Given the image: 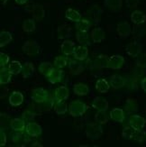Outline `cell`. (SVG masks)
I'll list each match as a JSON object with an SVG mask.
<instances>
[{
    "mask_svg": "<svg viewBox=\"0 0 146 147\" xmlns=\"http://www.w3.org/2000/svg\"><path fill=\"white\" fill-rule=\"evenodd\" d=\"M85 134L88 139L92 140V141H96L98 140L101 136L103 135V128L102 125H100L97 122H92L87 124L86 126Z\"/></svg>",
    "mask_w": 146,
    "mask_h": 147,
    "instance_id": "6da1fadb",
    "label": "cell"
},
{
    "mask_svg": "<svg viewBox=\"0 0 146 147\" xmlns=\"http://www.w3.org/2000/svg\"><path fill=\"white\" fill-rule=\"evenodd\" d=\"M87 109V105L79 99L72 100L69 106V113L73 117H79L83 116Z\"/></svg>",
    "mask_w": 146,
    "mask_h": 147,
    "instance_id": "7a4b0ae2",
    "label": "cell"
},
{
    "mask_svg": "<svg viewBox=\"0 0 146 147\" xmlns=\"http://www.w3.org/2000/svg\"><path fill=\"white\" fill-rule=\"evenodd\" d=\"M23 53L28 56H35L40 53L41 47L35 41H27L22 46Z\"/></svg>",
    "mask_w": 146,
    "mask_h": 147,
    "instance_id": "3957f363",
    "label": "cell"
},
{
    "mask_svg": "<svg viewBox=\"0 0 146 147\" xmlns=\"http://www.w3.org/2000/svg\"><path fill=\"white\" fill-rule=\"evenodd\" d=\"M49 97L48 91L42 88H36L32 90L31 98L36 104H42Z\"/></svg>",
    "mask_w": 146,
    "mask_h": 147,
    "instance_id": "277c9868",
    "label": "cell"
},
{
    "mask_svg": "<svg viewBox=\"0 0 146 147\" xmlns=\"http://www.w3.org/2000/svg\"><path fill=\"white\" fill-rule=\"evenodd\" d=\"M129 125H131L135 131H142L145 125L146 120L144 117L139 116V115H131L128 119Z\"/></svg>",
    "mask_w": 146,
    "mask_h": 147,
    "instance_id": "5b68a950",
    "label": "cell"
},
{
    "mask_svg": "<svg viewBox=\"0 0 146 147\" xmlns=\"http://www.w3.org/2000/svg\"><path fill=\"white\" fill-rule=\"evenodd\" d=\"M125 51L127 55L132 58H136L142 53L143 45L138 42H133L127 44V46L125 47Z\"/></svg>",
    "mask_w": 146,
    "mask_h": 147,
    "instance_id": "8992f818",
    "label": "cell"
},
{
    "mask_svg": "<svg viewBox=\"0 0 146 147\" xmlns=\"http://www.w3.org/2000/svg\"><path fill=\"white\" fill-rule=\"evenodd\" d=\"M25 130H26L27 135H29L31 137H34V138L39 137L42 133V126L39 124L33 122V121H29V122L26 124Z\"/></svg>",
    "mask_w": 146,
    "mask_h": 147,
    "instance_id": "52a82bcc",
    "label": "cell"
},
{
    "mask_svg": "<svg viewBox=\"0 0 146 147\" xmlns=\"http://www.w3.org/2000/svg\"><path fill=\"white\" fill-rule=\"evenodd\" d=\"M116 31H117L118 36L121 38V39H126V38H128L132 34L131 25L126 21H123L117 24Z\"/></svg>",
    "mask_w": 146,
    "mask_h": 147,
    "instance_id": "ba28073f",
    "label": "cell"
},
{
    "mask_svg": "<svg viewBox=\"0 0 146 147\" xmlns=\"http://www.w3.org/2000/svg\"><path fill=\"white\" fill-rule=\"evenodd\" d=\"M68 67H69V72H71V74L74 75V76L81 74L82 72L84 71V69H85L84 64H82V63L80 62V61H78L76 59H74V60L69 59Z\"/></svg>",
    "mask_w": 146,
    "mask_h": 147,
    "instance_id": "9c48e42d",
    "label": "cell"
},
{
    "mask_svg": "<svg viewBox=\"0 0 146 147\" xmlns=\"http://www.w3.org/2000/svg\"><path fill=\"white\" fill-rule=\"evenodd\" d=\"M63 76H64V72H63L62 69L59 68L56 69L55 67L52 69V71H50L45 78L50 83H52V84H57V83H59L62 80Z\"/></svg>",
    "mask_w": 146,
    "mask_h": 147,
    "instance_id": "30bf717a",
    "label": "cell"
},
{
    "mask_svg": "<svg viewBox=\"0 0 146 147\" xmlns=\"http://www.w3.org/2000/svg\"><path fill=\"white\" fill-rule=\"evenodd\" d=\"M124 64V58L122 55H113L109 57L107 68L112 69H120Z\"/></svg>",
    "mask_w": 146,
    "mask_h": 147,
    "instance_id": "8fae6325",
    "label": "cell"
},
{
    "mask_svg": "<svg viewBox=\"0 0 146 147\" xmlns=\"http://www.w3.org/2000/svg\"><path fill=\"white\" fill-rule=\"evenodd\" d=\"M109 83L114 89H119L126 85V80L121 75L114 74L109 78Z\"/></svg>",
    "mask_w": 146,
    "mask_h": 147,
    "instance_id": "7c38bea8",
    "label": "cell"
},
{
    "mask_svg": "<svg viewBox=\"0 0 146 147\" xmlns=\"http://www.w3.org/2000/svg\"><path fill=\"white\" fill-rule=\"evenodd\" d=\"M32 15H33V17L35 21H42L44 16H45V10L43 8V5L38 3L34 4L33 7H32Z\"/></svg>",
    "mask_w": 146,
    "mask_h": 147,
    "instance_id": "4fadbf2b",
    "label": "cell"
},
{
    "mask_svg": "<svg viewBox=\"0 0 146 147\" xmlns=\"http://www.w3.org/2000/svg\"><path fill=\"white\" fill-rule=\"evenodd\" d=\"M108 106V101L102 97H96L92 101V107L98 111H106Z\"/></svg>",
    "mask_w": 146,
    "mask_h": 147,
    "instance_id": "5bb4252c",
    "label": "cell"
},
{
    "mask_svg": "<svg viewBox=\"0 0 146 147\" xmlns=\"http://www.w3.org/2000/svg\"><path fill=\"white\" fill-rule=\"evenodd\" d=\"M91 40L94 43H100L106 39V33L101 27H96L93 28L91 31Z\"/></svg>",
    "mask_w": 146,
    "mask_h": 147,
    "instance_id": "9a60e30c",
    "label": "cell"
},
{
    "mask_svg": "<svg viewBox=\"0 0 146 147\" xmlns=\"http://www.w3.org/2000/svg\"><path fill=\"white\" fill-rule=\"evenodd\" d=\"M73 57L74 59L83 61L85 60H87V55H88V50H87V46H84V45H79L75 48V51L73 53Z\"/></svg>",
    "mask_w": 146,
    "mask_h": 147,
    "instance_id": "2e32d148",
    "label": "cell"
},
{
    "mask_svg": "<svg viewBox=\"0 0 146 147\" xmlns=\"http://www.w3.org/2000/svg\"><path fill=\"white\" fill-rule=\"evenodd\" d=\"M9 125L13 131H16V132H24L25 130V127H26L25 120L18 117L11 119Z\"/></svg>",
    "mask_w": 146,
    "mask_h": 147,
    "instance_id": "e0dca14e",
    "label": "cell"
},
{
    "mask_svg": "<svg viewBox=\"0 0 146 147\" xmlns=\"http://www.w3.org/2000/svg\"><path fill=\"white\" fill-rule=\"evenodd\" d=\"M69 96V90L66 86H61L57 88L54 91V98L56 101H63L68 99Z\"/></svg>",
    "mask_w": 146,
    "mask_h": 147,
    "instance_id": "ac0fdd59",
    "label": "cell"
},
{
    "mask_svg": "<svg viewBox=\"0 0 146 147\" xmlns=\"http://www.w3.org/2000/svg\"><path fill=\"white\" fill-rule=\"evenodd\" d=\"M57 34H58V38L60 40L68 39V38L71 37L72 29L68 24H61L57 29Z\"/></svg>",
    "mask_w": 146,
    "mask_h": 147,
    "instance_id": "d6986e66",
    "label": "cell"
},
{
    "mask_svg": "<svg viewBox=\"0 0 146 147\" xmlns=\"http://www.w3.org/2000/svg\"><path fill=\"white\" fill-rule=\"evenodd\" d=\"M104 5L111 12L116 13L121 10L123 5V0H104Z\"/></svg>",
    "mask_w": 146,
    "mask_h": 147,
    "instance_id": "ffe728a7",
    "label": "cell"
},
{
    "mask_svg": "<svg viewBox=\"0 0 146 147\" xmlns=\"http://www.w3.org/2000/svg\"><path fill=\"white\" fill-rule=\"evenodd\" d=\"M75 48H76L75 42L73 41L68 40V39H66L64 42H62L61 45V49L62 53L66 56H69V55L73 54Z\"/></svg>",
    "mask_w": 146,
    "mask_h": 147,
    "instance_id": "44dd1931",
    "label": "cell"
},
{
    "mask_svg": "<svg viewBox=\"0 0 146 147\" xmlns=\"http://www.w3.org/2000/svg\"><path fill=\"white\" fill-rule=\"evenodd\" d=\"M8 101L12 107H19L24 102V96L20 91H13L9 96Z\"/></svg>",
    "mask_w": 146,
    "mask_h": 147,
    "instance_id": "7402d4cb",
    "label": "cell"
},
{
    "mask_svg": "<svg viewBox=\"0 0 146 147\" xmlns=\"http://www.w3.org/2000/svg\"><path fill=\"white\" fill-rule=\"evenodd\" d=\"M110 118L115 121L116 123H123L124 120L125 118V116H124V112L122 108H118V107H116V108H113V109L110 111Z\"/></svg>",
    "mask_w": 146,
    "mask_h": 147,
    "instance_id": "603a6c76",
    "label": "cell"
},
{
    "mask_svg": "<svg viewBox=\"0 0 146 147\" xmlns=\"http://www.w3.org/2000/svg\"><path fill=\"white\" fill-rule=\"evenodd\" d=\"M90 35L87 34V32H80L78 31L76 33V39L77 42L80 44V45H84V46H88L91 44L90 42Z\"/></svg>",
    "mask_w": 146,
    "mask_h": 147,
    "instance_id": "cb8c5ba5",
    "label": "cell"
},
{
    "mask_svg": "<svg viewBox=\"0 0 146 147\" xmlns=\"http://www.w3.org/2000/svg\"><path fill=\"white\" fill-rule=\"evenodd\" d=\"M131 21L135 24H143L146 22V15L140 10H135L131 14Z\"/></svg>",
    "mask_w": 146,
    "mask_h": 147,
    "instance_id": "d4e9b609",
    "label": "cell"
},
{
    "mask_svg": "<svg viewBox=\"0 0 146 147\" xmlns=\"http://www.w3.org/2000/svg\"><path fill=\"white\" fill-rule=\"evenodd\" d=\"M0 84L5 85L11 82L12 80V73L10 72L9 69L5 67H0Z\"/></svg>",
    "mask_w": 146,
    "mask_h": 147,
    "instance_id": "484cf974",
    "label": "cell"
},
{
    "mask_svg": "<svg viewBox=\"0 0 146 147\" xmlns=\"http://www.w3.org/2000/svg\"><path fill=\"white\" fill-rule=\"evenodd\" d=\"M108 61L109 57L105 54H100L98 55L94 61V66L98 69H105L107 68L108 65Z\"/></svg>",
    "mask_w": 146,
    "mask_h": 147,
    "instance_id": "4316f807",
    "label": "cell"
},
{
    "mask_svg": "<svg viewBox=\"0 0 146 147\" xmlns=\"http://www.w3.org/2000/svg\"><path fill=\"white\" fill-rule=\"evenodd\" d=\"M65 17L68 19V20L71 21L73 23H77L79 21H80L82 17L81 15L79 14V12L77 11L76 9L73 8H68L65 12Z\"/></svg>",
    "mask_w": 146,
    "mask_h": 147,
    "instance_id": "83f0119b",
    "label": "cell"
},
{
    "mask_svg": "<svg viewBox=\"0 0 146 147\" xmlns=\"http://www.w3.org/2000/svg\"><path fill=\"white\" fill-rule=\"evenodd\" d=\"M124 109L127 114H135L138 111V103L135 98H128L124 104Z\"/></svg>",
    "mask_w": 146,
    "mask_h": 147,
    "instance_id": "f1b7e54d",
    "label": "cell"
},
{
    "mask_svg": "<svg viewBox=\"0 0 146 147\" xmlns=\"http://www.w3.org/2000/svg\"><path fill=\"white\" fill-rule=\"evenodd\" d=\"M110 83L107 81L106 79H99L96 82V89L99 93H106L109 90L110 88Z\"/></svg>",
    "mask_w": 146,
    "mask_h": 147,
    "instance_id": "f546056e",
    "label": "cell"
},
{
    "mask_svg": "<svg viewBox=\"0 0 146 147\" xmlns=\"http://www.w3.org/2000/svg\"><path fill=\"white\" fill-rule=\"evenodd\" d=\"M73 92L78 96H86L89 93V88L84 83H77L73 87Z\"/></svg>",
    "mask_w": 146,
    "mask_h": 147,
    "instance_id": "4dcf8cb0",
    "label": "cell"
},
{
    "mask_svg": "<svg viewBox=\"0 0 146 147\" xmlns=\"http://www.w3.org/2000/svg\"><path fill=\"white\" fill-rule=\"evenodd\" d=\"M35 71V68L34 64L30 61H27L24 63V65H23V69H22V74L24 79H28L30 77L34 75Z\"/></svg>",
    "mask_w": 146,
    "mask_h": 147,
    "instance_id": "1f68e13d",
    "label": "cell"
},
{
    "mask_svg": "<svg viewBox=\"0 0 146 147\" xmlns=\"http://www.w3.org/2000/svg\"><path fill=\"white\" fill-rule=\"evenodd\" d=\"M53 109L55 111V113L59 116H61V115H65L69 109L68 105L66 104L65 100L63 101H56L54 107H53Z\"/></svg>",
    "mask_w": 146,
    "mask_h": 147,
    "instance_id": "d6a6232c",
    "label": "cell"
},
{
    "mask_svg": "<svg viewBox=\"0 0 146 147\" xmlns=\"http://www.w3.org/2000/svg\"><path fill=\"white\" fill-rule=\"evenodd\" d=\"M92 26V23L87 19H81L80 21L75 23V27L80 32H88Z\"/></svg>",
    "mask_w": 146,
    "mask_h": 147,
    "instance_id": "836d02e7",
    "label": "cell"
},
{
    "mask_svg": "<svg viewBox=\"0 0 146 147\" xmlns=\"http://www.w3.org/2000/svg\"><path fill=\"white\" fill-rule=\"evenodd\" d=\"M13 41V34L10 32L2 31L0 33V47H5Z\"/></svg>",
    "mask_w": 146,
    "mask_h": 147,
    "instance_id": "e575fe53",
    "label": "cell"
},
{
    "mask_svg": "<svg viewBox=\"0 0 146 147\" xmlns=\"http://www.w3.org/2000/svg\"><path fill=\"white\" fill-rule=\"evenodd\" d=\"M35 20L34 19H26L23 22L22 24V28L23 31L25 32V33H33V32L35 31Z\"/></svg>",
    "mask_w": 146,
    "mask_h": 147,
    "instance_id": "d590c367",
    "label": "cell"
},
{
    "mask_svg": "<svg viewBox=\"0 0 146 147\" xmlns=\"http://www.w3.org/2000/svg\"><path fill=\"white\" fill-rule=\"evenodd\" d=\"M54 68V66L49 61H43L42 63H40L39 67H38V69H39V72L41 74H42L44 77H46L50 71L52 69Z\"/></svg>",
    "mask_w": 146,
    "mask_h": 147,
    "instance_id": "8d00e7d4",
    "label": "cell"
},
{
    "mask_svg": "<svg viewBox=\"0 0 146 147\" xmlns=\"http://www.w3.org/2000/svg\"><path fill=\"white\" fill-rule=\"evenodd\" d=\"M8 69L13 75H17L22 72L23 65L21 64V62L18 61H12L10 62V64L8 65Z\"/></svg>",
    "mask_w": 146,
    "mask_h": 147,
    "instance_id": "74e56055",
    "label": "cell"
},
{
    "mask_svg": "<svg viewBox=\"0 0 146 147\" xmlns=\"http://www.w3.org/2000/svg\"><path fill=\"white\" fill-rule=\"evenodd\" d=\"M135 134H136V131L133 128L131 125H126L123 128L122 137L126 140H131V139H134V137L135 136Z\"/></svg>",
    "mask_w": 146,
    "mask_h": 147,
    "instance_id": "f35d334b",
    "label": "cell"
},
{
    "mask_svg": "<svg viewBox=\"0 0 146 147\" xmlns=\"http://www.w3.org/2000/svg\"><path fill=\"white\" fill-rule=\"evenodd\" d=\"M109 117L106 115V111H98L95 115V122H97L100 125H106L108 122Z\"/></svg>",
    "mask_w": 146,
    "mask_h": 147,
    "instance_id": "ab89813d",
    "label": "cell"
},
{
    "mask_svg": "<svg viewBox=\"0 0 146 147\" xmlns=\"http://www.w3.org/2000/svg\"><path fill=\"white\" fill-rule=\"evenodd\" d=\"M132 34L134 35L135 38H137V39H140V38H143L145 36L146 34V28L144 26H142V24H135V28L133 29Z\"/></svg>",
    "mask_w": 146,
    "mask_h": 147,
    "instance_id": "60d3db41",
    "label": "cell"
},
{
    "mask_svg": "<svg viewBox=\"0 0 146 147\" xmlns=\"http://www.w3.org/2000/svg\"><path fill=\"white\" fill-rule=\"evenodd\" d=\"M69 60L67 57H63V56H57L54 62H53V65L56 68H59V69H62L66 67L69 64Z\"/></svg>",
    "mask_w": 146,
    "mask_h": 147,
    "instance_id": "b9f144b4",
    "label": "cell"
},
{
    "mask_svg": "<svg viewBox=\"0 0 146 147\" xmlns=\"http://www.w3.org/2000/svg\"><path fill=\"white\" fill-rule=\"evenodd\" d=\"M98 7H93L90 9V17L95 20V24H98L100 22V16H101V11L98 12Z\"/></svg>",
    "mask_w": 146,
    "mask_h": 147,
    "instance_id": "7bdbcfd3",
    "label": "cell"
},
{
    "mask_svg": "<svg viewBox=\"0 0 146 147\" xmlns=\"http://www.w3.org/2000/svg\"><path fill=\"white\" fill-rule=\"evenodd\" d=\"M54 104H55V98H52L49 95V97L46 98V100L40 105H42L43 107H45V110H50V108L54 107Z\"/></svg>",
    "mask_w": 146,
    "mask_h": 147,
    "instance_id": "ee69618b",
    "label": "cell"
},
{
    "mask_svg": "<svg viewBox=\"0 0 146 147\" xmlns=\"http://www.w3.org/2000/svg\"><path fill=\"white\" fill-rule=\"evenodd\" d=\"M34 116H36V115L32 111L30 108L27 110H25L23 115H22V118L24 119L25 121H32L34 118Z\"/></svg>",
    "mask_w": 146,
    "mask_h": 147,
    "instance_id": "f6af8a7d",
    "label": "cell"
},
{
    "mask_svg": "<svg viewBox=\"0 0 146 147\" xmlns=\"http://www.w3.org/2000/svg\"><path fill=\"white\" fill-rule=\"evenodd\" d=\"M136 65L146 69V53L138 56V59L136 61Z\"/></svg>",
    "mask_w": 146,
    "mask_h": 147,
    "instance_id": "bcb514c9",
    "label": "cell"
},
{
    "mask_svg": "<svg viewBox=\"0 0 146 147\" xmlns=\"http://www.w3.org/2000/svg\"><path fill=\"white\" fill-rule=\"evenodd\" d=\"M9 56L4 53H0V67H5L9 62Z\"/></svg>",
    "mask_w": 146,
    "mask_h": 147,
    "instance_id": "7dc6e473",
    "label": "cell"
},
{
    "mask_svg": "<svg viewBox=\"0 0 146 147\" xmlns=\"http://www.w3.org/2000/svg\"><path fill=\"white\" fill-rule=\"evenodd\" d=\"M125 2L128 8L135 9L138 6L139 3H140V0H125Z\"/></svg>",
    "mask_w": 146,
    "mask_h": 147,
    "instance_id": "c3c4849f",
    "label": "cell"
},
{
    "mask_svg": "<svg viewBox=\"0 0 146 147\" xmlns=\"http://www.w3.org/2000/svg\"><path fill=\"white\" fill-rule=\"evenodd\" d=\"M6 144V134L3 129L0 130V146H5Z\"/></svg>",
    "mask_w": 146,
    "mask_h": 147,
    "instance_id": "681fc988",
    "label": "cell"
},
{
    "mask_svg": "<svg viewBox=\"0 0 146 147\" xmlns=\"http://www.w3.org/2000/svg\"><path fill=\"white\" fill-rule=\"evenodd\" d=\"M141 88H142L143 90L146 93V77L143 78L141 80Z\"/></svg>",
    "mask_w": 146,
    "mask_h": 147,
    "instance_id": "f907efd6",
    "label": "cell"
},
{
    "mask_svg": "<svg viewBox=\"0 0 146 147\" xmlns=\"http://www.w3.org/2000/svg\"><path fill=\"white\" fill-rule=\"evenodd\" d=\"M15 3L18 4V5H24L28 2V0H15Z\"/></svg>",
    "mask_w": 146,
    "mask_h": 147,
    "instance_id": "816d5d0a",
    "label": "cell"
},
{
    "mask_svg": "<svg viewBox=\"0 0 146 147\" xmlns=\"http://www.w3.org/2000/svg\"><path fill=\"white\" fill-rule=\"evenodd\" d=\"M31 145L33 146V147H34V146H39V147H42V144H40L39 142H34V143L32 144Z\"/></svg>",
    "mask_w": 146,
    "mask_h": 147,
    "instance_id": "f5cc1de1",
    "label": "cell"
},
{
    "mask_svg": "<svg viewBox=\"0 0 146 147\" xmlns=\"http://www.w3.org/2000/svg\"><path fill=\"white\" fill-rule=\"evenodd\" d=\"M1 1H2V4H3V5H5L6 3H7L8 0H1Z\"/></svg>",
    "mask_w": 146,
    "mask_h": 147,
    "instance_id": "db71d44e",
    "label": "cell"
}]
</instances>
